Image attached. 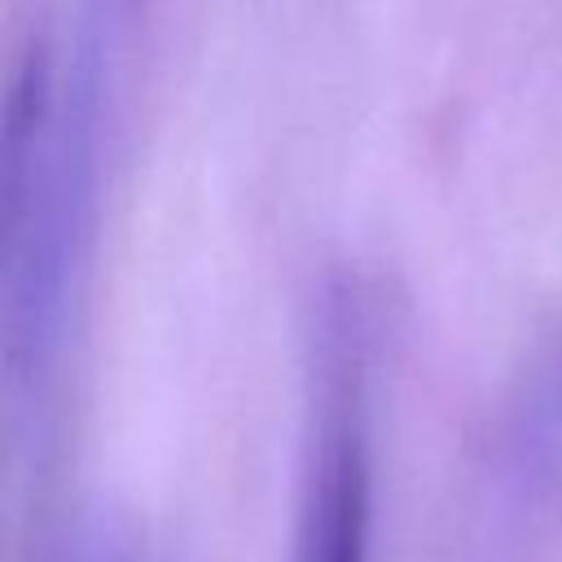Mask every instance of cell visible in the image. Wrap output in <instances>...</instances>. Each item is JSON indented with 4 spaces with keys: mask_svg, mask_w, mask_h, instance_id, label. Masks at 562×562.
Wrapping results in <instances>:
<instances>
[{
    "mask_svg": "<svg viewBox=\"0 0 562 562\" xmlns=\"http://www.w3.org/2000/svg\"><path fill=\"white\" fill-rule=\"evenodd\" d=\"M369 522L373 465L364 417V360L356 321L338 312L325 321L316 356L294 562H369Z\"/></svg>",
    "mask_w": 562,
    "mask_h": 562,
    "instance_id": "6da1fadb",
    "label": "cell"
},
{
    "mask_svg": "<svg viewBox=\"0 0 562 562\" xmlns=\"http://www.w3.org/2000/svg\"><path fill=\"white\" fill-rule=\"evenodd\" d=\"M558 457H562V347L531 400V413H527L522 439H518L522 470H549Z\"/></svg>",
    "mask_w": 562,
    "mask_h": 562,
    "instance_id": "7a4b0ae2",
    "label": "cell"
},
{
    "mask_svg": "<svg viewBox=\"0 0 562 562\" xmlns=\"http://www.w3.org/2000/svg\"><path fill=\"white\" fill-rule=\"evenodd\" d=\"M79 562H123V553H119V544L114 540H92L88 549H83V558Z\"/></svg>",
    "mask_w": 562,
    "mask_h": 562,
    "instance_id": "3957f363",
    "label": "cell"
}]
</instances>
